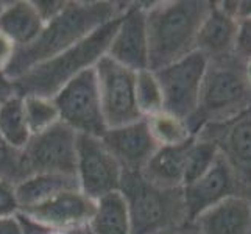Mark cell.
<instances>
[{"instance_id":"1","label":"cell","mask_w":251,"mask_h":234,"mask_svg":"<svg viewBox=\"0 0 251 234\" xmlns=\"http://www.w3.org/2000/svg\"><path fill=\"white\" fill-rule=\"evenodd\" d=\"M128 2L116 0H69L61 14L49 21L30 46L17 49L6 75L16 80L30 69L63 53L97 28L117 19Z\"/></svg>"},{"instance_id":"2","label":"cell","mask_w":251,"mask_h":234,"mask_svg":"<svg viewBox=\"0 0 251 234\" xmlns=\"http://www.w3.org/2000/svg\"><path fill=\"white\" fill-rule=\"evenodd\" d=\"M211 2L164 0L147 2L149 69L166 67L197 50V36Z\"/></svg>"},{"instance_id":"3","label":"cell","mask_w":251,"mask_h":234,"mask_svg":"<svg viewBox=\"0 0 251 234\" xmlns=\"http://www.w3.org/2000/svg\"><path fill=\"white\" fill-rule=\"evenodd\" d=\"M119 17L97 28L76 46L13 80L16 92L21 97L38 95V97L53 99L66 84L83 72L94 69L95 64L106 55L117 28Z\"/></svg>"},{"instance_id":"4","label":"cell","mask_w":251,"mask_h":234,"mask_svg":"<svg viewBox=\"0 0 251 234\" xmlns=\"http://www.w3.org/2000/svg\"><path fill=\"white\" fill-rule=\"evenodd\" d=\"M251 108V88L245 77V63L236 55L212 59L207 64L200 102L187 120L195 136L203 127L231 120Z\"/></svg>"},{"instance_id":"5","label":"cell","mask_w":251,"mask_h":234,"mask_svg":"<svg viewBox=\"0 0 251 234\" xmlns=\"http://www.w3.org/2000/svg\"><path fill=\"white\" fill-rule=\"evenodd\" d=\"M120 192L128 206L131 234H167L187 223L181 189H161L141 172H124Z\"/></svg>"},{"instance_id":"6","label":"cell","mask_w":251,"mask_h":234,"mask_svg":"<svg viewBox=\"0 0 251 234\" xmlns=\"http://www.w3.org/2000/svg\"><path fill=\"white\" fill-rule=\"evenodd\" d=\"M78 134L58 122L39 134H33L21 150L22 180L38 173H59L76 177Z\"/></svg>"},{"instance_id":"7","label":"cell","mask_w":251,"mask_h":234,"mask_svg":"<svg viewBox=\"0 0 251 234\" xmlns=\"http://www.w3.org/2000/svg\"><path fill=\"white\" fill-rule=\"evenodd\" d=\"M207 64L209 59L201 52L195 50L154 72L161 86L164 111L186 122L194 116L200 102Z\"/></svg>"},{"instance_id":"8","label":"cell","mask_w":251,"mask_h":234,"mask_svg":"<svg viewBox=\"0 0 251 234\" xmlns=\"http://www.w3.org/2000/svg\"><path fill=\"white\" fill-rule=\"evenodd\" d=\"M53 102L58 108L59 122L78 136L101 137L106 131L95 71L83 72L59 91Z\"/></svg>"},{"instance_id":"9","label":"cell","mask_w":251,"mask_h":234,"mask_svg":"<svg viewBox=\"0 0 251 234\" xmlns=\"http://www.w3.org/2000/svg\"><path fill=\"white\" fill-rule=\"evenodd\" d=\"M94 71L108 130L144 119L136 105V72L112 61L106 55L95 64Z\"/></svg>"},{"instance_id":"10","label":"cell","mask_w":251,"mask_h":234,"mask_svg":"<svg viewBox=\"0 0 251 234\" xmlns=\"http://www.w3.org/2000/svg\"><path fill=\"white\" fill-rule=\"evenodd\" d=\"M124 169L103 144L101 137L78 136L76 147V180L81 192L97 202L99 198L119 192Z\"/></svg>"},{"instance_id":"11","label":"cell","mask_w":251,"mask_h":234,"mask_svg":"<svg viewBox=\"0 0 251 234\" xmlns=\"http://www.w3.org/2000/svg\"><path fill=\"white\" fill-rule=\"evenodd\" d=\"M106 56L133 72L149 69L147 2H128L119 17Z\"/></svg>"},{"instance_id":"12","label":"cell","mask_w":251,"mask_h":234,"mask_svg":"<svg viewBox=\"0 0 251 234\" xmlns=\"http://www.w3.org/2000/svg\"><path fill=\"white\" fill-rule=\"evenodd\" d=\"M195 136L215 144L237 178L251 181V108L226 122L206 125Z\"/></svg>"},{"instance_id":"13","label":"cell","mask_w":251,"mask_h":234,"mask_svg":"<svg viewBox=\"0 0 251 234\" xmlns=\"http://www.w3.org/2000/svg\"><path fill=\"white\" fill-rule=\"evenodd\" d=\"M237 175L228 161L219 155L212 167L203 177L181 189L186 220L190 225L198 215L220 203L229 195H236Z\"/></svg>"},{"instance_id":"14","label":"cell","mask_w":251,"mask_h":234,"mask_svg":"<svg viewBox=\"0 0 251 234\" xmlns=\"http://www.w3.org/2000/svg\"><path fill=\"white\" fill-rule=\"evenodd\" d=\"M95 211V202L80 189L67 190L49 202L22 209L19 214L34 223L49 228H83L88 227Z\"/></svg>"},{"instance_id":"15","label":"cell","mask_w":251,"mask_h":234,"mask_svg":"<svg viewBox=\"0 0 251 234\" xmlns=\"http://www.w3.org/2000/svg\"><path fill=\"white\" fill-rule=\"evenodd\" d=\"M101 141L124 172H141L158 150V144L154 142L145 119L106 130Z\"/></svg>"},{"instance_id":"16","label":"cell","mask_w":251,"mask_h":234,"mask_svg":"<svg viewBox=\"0 0 251 234\" xmlns=\"http://www.w3.org/2000/svg\"><path fill=\"white\" fill-rule=\"evenodd\" d=\"M198 234H251V202L229 195L190 223Z\"/></svg>"},{"instance_id":"17","label":"cell","mask_w":251,"mask_h":234,"mask_svg":"<svg viewBox=\"0 0 251 234\" xmlns=\"http://www.w3.org/2000/svg\"><path fill=\"white\" fill-rule=\"evenodd\" d=\"M237 36V19L226 13L219 2H211L197 36V50L212 61L234 55Z\"/></svg>"},{"instance_id":"18","label":"cell","mask_w":251,"mask_h":234,"mask_svg":"<svg viewBox=\"0 0 251 234\" xmlns=\"http://www.w3.org/2000/svg\"><path fill=\"white\" fill-rule=\"evenodd\" d=\"M44 25L31 0L5 2L3 11L0 13V31L10 38L17 49L30 46Z\"/></svg>"},{"instance_id":"19","label":"cell","mask_w":251,"mask_h":234,"mask_svg":"<svg viewBox=\"0 0 251 234\" xmlns=\"http://www.w3.org/2000/svg\"><path fill=\"white\" fill-rule=\"evenodd\" d=\"M194 137L186 144L175 147H158L150 161L141 170V175L161 189H183L186 153Z\"/></svg>"},{"instance_id":"20","label":"cell","mask_w":251,"mask_h":234,"mask_svg":"<svg viewBox=\"0 0 251 234\" xmlns=\"http://www.w3.org/2000/svg\"><path fill=\"white\" fill-rule=\"evenodd\" d=\"M16 197L21 211L49 202L67 190L78 187V180L74 175H59V173H38L19 181L16 186Z\"/></svg>"},{"instance_id":"21","label":"cell","mask_w":251,"mask_h":234,"mask_svg":"<svg viewBox=\"0 0 251 234\" xmlns=\"http://www.w3.org/2000/svg\"><path fill=\"white\" fill-rule=\"evenodd\" d=\"M88 227L92 234H131L128 206L120 190L95 202V211Z\"/></svg>"},{"instance_id":"22","label":"cell","mask_w":251,"mask_h":234,"mask_svg":"<svg viewBox=\"0 0 251 234\" xmlns=\"http://www.w3.org/2000/svg\"><path fill=\"white\" fill-rule=\"evenodd\" d=\"M0 136L17 152L24 150L31 139V131L25 119L24 103L19 94L0 105Z\"/></svg>"},{"instance_id":"23","label":"cell","mask_w":251,"mask_h":234,"mask_svg":"<svg viewBox=\"0 0 251 234\" xmlns=\"http://www.w3.org/2000/svg\"><path fill=\"white\" fill-rule=\"evenodd\" d=\"M147 125L158 147H175L186 144L194 137L186 120L161 111L158 114L147 117Z\"/></svg>"},{"instance_id":"24","label":"cell","mask_w":251,"mask_h":234,"mask_svg":"<svg viewBox=\"0 0 251 234\" xmlns=\"http://www.w3.org/2000/svg\"><path fill=\"white\" fill-rule=\"evenodd\" d=\"M219 155L220 153L215 144L194 136V141L190 142L186 153L183 187L203 177L212 167V164L219 158Z\"/></svg>"},{"instance_id":"25","label":"cell","mask_w":251,"mask_h":234,"mask_svg":"<svg viewBox=\"0 0 251 234\" xmlns=\"http://www.w3.org/2000/svg\"><path fill=\"white\" fill-rule=\"evenodd\" d=\"M134 94H136V105L144 119L158 114L164 111V100L161 86L158 78L153 71L136 72V83H134Z\"/></svg>"},{"instance_id":"26","label":"cell","mask_w":251,"mask_h":234,"mask_svg":"<svg viewBox=\"0 0 251 234\" xmlns=\"http://www.w3.org/2000/svg\"><path fill=\"white\" fill-rule=\"evenodd\" d=\"M24 112L28 128L33 134H39L59 122L58 108L53 99L38 97V95H25L22 97Z\"/></svg>"},{"instance_id":"27","label":"cell","mask_w":251,"mask_h":234,"mask_svg":"<svg viewBox=\"0 0 251 234\" xmlns=\"http://www.w3.org/2000/svg\"><path fill=\"white\" fill-rule=\"evenodd\" d=\"M0 178L11 184L22 181L21 172V152L11 149L0 136Z\"/></svg>"},{"instance_id":"28","label":"cell","mask_w":251,"mask_h":234,"mask_svg":"<svg viewBox=\"0 0 251 234\" xmlns=\"http://www.w3.org/2000/svg\"><path fill=\"white\" fill-rule=\"evenodd\" d=\"M21 206L16 197L14 184L0 178V219L19 215Z\"/></svg>"},{"instance_id":"29","label":"cell","mask_w":251,"mask_h":234,"mask_svg":"<svg viewBox=\"0 0 251 234\" xmlns=\"http://www.w3.org/2000/svg\"><path fill=\"white\" fill-rule=\"evenodd\" d=\"M234 55L239 59H242L244 63L251 58V17L237 21V36H236Z\"/></svg>"},{"instance_id":"30","label":"cell","mask_w":251,"mask_h":234,"mask_svg":"<svg viewBox=\"0 0 251 234\" xmlns=\"http://www.w3.org/2000/svg\"><path fill=\"white\" fill-rule=\"evenodd\" d=\"M19 219L22 222L24 233L25 234H92L89 227H83V228H66V230H59V228H49V227H42L39 223H34L30 219L24 217L22 214H19Z\"/></svg>"},{"instance_id":"31","label":"cell","mask_w":251,"mask_h":234,"mask_svg":"<svg viewBox=\"0 0 251 234\" xmlns=\"http://www.w3.org/2000/svg\"><path fill=\"white\" fill-rule=\"evenodd\" d=\"M31 2L36 8L38 14L41 16V19L44 21V24H47L63 13L69 0H31Z\"/></svg>"},{"instance_id":"32","label":"cell","mask_w":251,"mask_h":234,"mask_svg":"<svg viewBox=\"0 0 251 234\" xmlns=\"http://www.w3.org/2000/svg\"><path fill=\"white\" fill-rule=\"evenodd\" d=\"M16 50L17 47L13 44V41L0 31V71L2 72H6V69L10 67Z\"/></svg>"},{"instance_id":"33","label":"cell","mask_w":251,"mask_h":234,"mask_svg":"<svg viewBox=\"0 0 251 234\" xmlns=\"http://www.w3.org/2000/svg\"><path fill=\"white\" fill-rule=\"evenodd\" d=\"M0 234H25L19 215L0 219Z\"/></svg>"},{"instance_id":"34","label":"cell","mask_w":251,"mask_h":234,"mask_svg":"<svg viewBox=\"0 0 251 234\" xmlns=\"http://www.w3.org/2000/svg\"><path fill=\"white\" fill-rule=\"evenodd\" d=\"M16 88L11 78H8L5 72L0 71V105L5 103L8 99H11L13 95H16Z\"/></svg>"},{"instance_id":"35","label":"cell","mask_w":251,"mask_h":234,"mask_svg":"<svg viewBox=\"0 0 251 234\" xmlns=\"http://www.w3.org/2000/svg\"><path fill=\"white\" fill-rule=\"evenodd\" d=\"M236 17H237V21L251 17V0H237Z\"/></svg>"},{"instance_id":"36","label":"cell","mask_w":251,"mask_h":234,"mask_svg":"<svg viewBox=\"0 0 251 234\" xmlns=\"http://www.w3.org/2000/svg\"><path fill=\"white\" fill-rule=\"evenodd\" d=\"M245 77H247V81L251 88V58L248 59V61H245Z\"/></svg>"},{"instance_id":"37","label":"cell","mask_w":251,"mask_h":234,"mask_svg":"<svg viewBox=\"0 0 251 234\" xmlns=\"http://www.w3.org/2000/svg\"><path fill=\"white\" fill-rule=\"evenodd\" d=\"M3 6H5V2H0V13L3 11Z\"/></svg>"},{"instance_id":"38","label":"cell","mask_w":251,"mask_h":234,"mask_svg":"<svg viewBox=\"0 0 251 234\" xmlns=\"http://www.w3.org/2000/svg\"><path fill=\"white\" fill-rule=\"evenodd\" d=\"M179 230H175V231H172V233H167V234H181V233H178Z\"/></svg>"}]
</instances>
